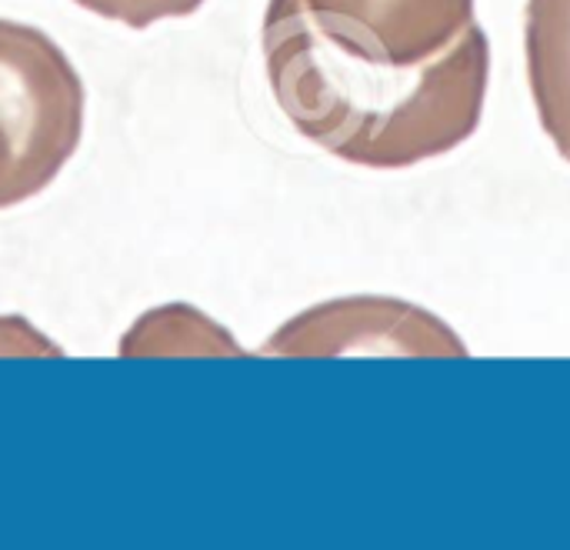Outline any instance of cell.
I'll use <instances>...</instances> for the list:
<instances>
[{
    "mask_svg": "<svg viewBox=\"0 0 570 550\" xmlns=\"http://www.w3.org/2000/svg\"><path fill=\"white\" fill-rule=\"evenodd\" d=\"M73 3L97 13V17L117 20L130 30H147V27L170 20V17H190L207 0H73Z\"/></svg>",
    "mask_w": 570,
    "mask_h": 550,
    "instance_id": "obj_7",
    "label": "cell"
},
{
    "mask_svg": "<svg viewBox=\"0 0 570 550\" xmlns=\"http://www.w3.org/2000/svg\"><path fill=\"white\" fill-rule=\"evenodd\" d=\"M264 60L284 117L311 144L371 170L461 147L481 127L491 80V43L478 23L434 60L394 67L324 40L297 0L267 3Z\"/></svg>",
    "mask_w": 570,
    "mask_h": 550,
    "instance_id": "obj_1",
    "label": "cell"
},
{
    "mask_svg": "<svg viewBox=\"0 0 570 550\" xmlns=\"http://www.w3.org/2000/svg\"><path fill=\"white\" fill-rule=\"evenodd\" d=\"M83 134V80L30 23L0 17V210L47 190Z\"/></svg>",
    "mask_w": 570,
    "mask_h": 550,
    "instance_id": "obj_2",
    "label": "cell"
},
{
    "mask_svg": "<svg viewBox=\"0 0 570 550\" xmlns=\"http://www.w3.org/2000/svg\"><path fill=\"white\" fill-rule=\"evenodd\" d=\"M524 57L541 127L570 160V0H528Z\"/></svg>",
    "mask_w": 570,
    "mask_h": 550,
    "instance_id": "obj_5",
    "label": "cell"
},
{
    "mask_svg": "<svg viewBox=\"0 0 570 550\" xmlns=\"http://www.w3.org/2000/svg\"><path fill=\"white\" fill-rule=\"evenodd\" d=\"M297 7L334 47L394 67L434 60L474 23V0H297Z\"/></svg>",
    "mask_w": 570,
    "mask_h": 550,
    "instance_id": "obj_4",
    "label": "cell"
},
{
    "mask_svg": "<svg viewBox=\"0 0 570 550\" xmlns=\"http://www.w3.org/2000/svg\"><path fill=\"white\" fill-rule=\"evenodd\" d=\"M0 354H60L47 337H40L27 321L3 317L0 321Z\"/></svg>",
    "mask_w": 570,
    "mask_h": 550,
    "instance_id": "obj_8",
    "label": "cell"
},
{
    "mask_svg": "<svg viewBox=\"0 0 570 550\" xmlns=\"http://www.w3.org/2000/svg\"><path fill=\"white\" fill-rule=\"evenodd\" d=\"M281 357H468L438 314L397 297H341L291 317L264 347Z\"/></svg>",
    "mask_w": 570,
    "mask_h": 550,
    "instance_id": "obj_3",
    "label": "cell"
},
{
    "mask_svg": "<svg viewBox=\"0 0 570 550\" xmlns=\"http://www.w3.org/2000/svg\"><path fill=\"white\" fill-rule=\"evenodd\" d=\"M120 354L124 357H144V354H234L237 357L240 347L227 331H220L200 311L170 304L144 314L137 327L120 341Z\"/></svg>",
    "mask_w": 570,
    "mask_h": 550,
    "instance_id": "obj_6",
    "label": "cell"
}]
</instances>
